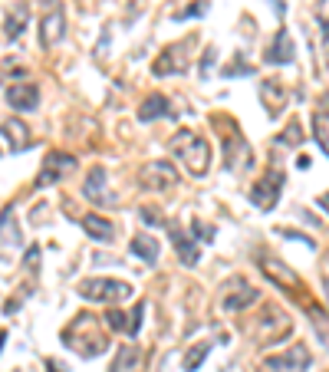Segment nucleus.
<instances>
[{
  "mask_svg": "<svg viewBox=\"0 0 329 372\" xmlns=\"http://www.w3.org/2000/svg\"><path fill=\"white\" fill-rule=\"evenodd\" d=\"M319 208H323V211L329 214V195H319Z\"/></svg>",
  "mask_w": 329,
  "mask_h": 372,
  "instance_id": "obj_35",
  "label": "nucleus"
},
{
  "mask_svg": "<svg viewBox=\"0 0 329 372\" xmlns=\"http://www.w3.org/2000/svg\"><path fill=\"white\" fill-rule=\"evenodd\" d=\"M313 139H316V145L329 155V112L326 109L313 112Z\"/></svg>",
  "mask_w": 329,
  "mask_h": 372,
  "instance_id": "obj_25",
  "label": "nucleus"
},
{
  "mask_svg": "<svg viewBox=\"0 0 329 372\" xmlns=\"http://www.w3.org/2000/svg\"><path fill=\"white\" fill-rule=\"evenodd\" d=\"M139 218H142L145 224H168V221H162V214H158L155 208H142L139 211Z\"/></svg>",
  "mask_w": 329,
  "mask_h": 372,
  "instance_id": "obj_33",
  "label": "nucleus"
},
{
  "mask_svg": "<svg viewBox=\"0 0 329 372\" xmlns=\"http://www.w3.org/2000/svg\"><path fill=\"white\" fill-rule=\"evenodd\" d=\"M135 362H139V350H135V346H122L119 359L112 362V372H125L129 366H135Z\"/></svg>",
  "mask_w": 329,
  "mask_h": 372,
  "instance_id": "obj_28",
  "label": "nucleus"
},
{
  "mask_svg": "<svg viewBox=\"0 0 329 372\" xmlns=\"http://www.w3.org/2000/svg\"><path fill=\"white\" fill-rule=\"evenodd\" d=\"M172 152L178 162H185V168L195 178H204L211 172V145L204 135H197L191 129H178L172 135Z\"/></svg>",
  "mask_w": 329,
  "mask_h": 372,
  "instance_id": "obj_2",
  "label": "nucleus"
},
{
  "mask_svg": "<svg viewBox=\"0 0 329 372\" xmlns=\"http://www.w3.org/2000/svg\"><path fill=\"white\" fill-rule=\"evenodd\" d=\"M290 333H293V323H290V317H286L284 310H276V307H267L263 317L251 326V336L260 346H274V343L286 340Z\"/></svg>",
  "mask_w": 329,
  "mask_h": 372,
  "instance_id": "obj_4",
  "label": "nucleus"
},
{
  "mask_svg": "<svg viewBox=\"0 0 329 372\" xmlns=\"http://www.w3.org/2000/svg\"><path fill=\"white\" fill-rule=\"evenodd\" d=\"M46 366H50V372H63V369H59V366H56V362H53V359L46 362Z\"/></svg>",
  "mask_w": 329,
  "mask_h": 372,
  "instance_id": "obj_36",
  "label": "nucleus"
},
{
  "mask_svg": "<svg viewBox=\"0 0 329 372\" xmlns=\"http://www.w3.org/2000/svg\"><path fill=\"white\" fill-rule=\"evenodd\" d=\"M142 181L148 191H172L178 185L175 162H148L142 168Z\"/></svg>",
  "mask_w": 329,
  "mask_h": 372,
  "instance_id": "obj_12",
  "label": "nucleus"
},
{
  "mask_svg": "<svg viewBox=\"0 0 329 372\" xmlns=\"http://www.w3.org/2000/svg\"><path fill=\"white\" fill-rule=\"evenodd\" d=\"M326 296H329V257H326Z\"/></svg>",
  "mask_w": 329,
  "mask_h": 372,
  "instance_id": "obj_37",
  "label": "nucleus"
},
{
  "mask_svg": "<svg viewBox=\"0 0 329 372\" xmlns=\"http://www.w3.org/2000/svg\"><path fill=\"white\" fill-rule=\"evenodd\" d=\"M316 17H319V27H323V40H326V53H329V0L316 4Z\"/></svg>",
  "mask_w": 329,
  "mask_h": 372,
  "instance_id": "obj_29",
  "label": "nucleus"
},
{
  "mask_svg": "<svg viewBox=\"0 0 329 372\" xmlns=\"http://www.w3.org/2000/svg\"><path fill=\"white\" fill-rule=\"evenodd\" d=\"M280 188H284V172L280 168H267L251 185V201L260 211H274L276 201H280Z\"/></svg>",
  "mask_w": 329,
  "mask_h": 372,
  "instance_id": "obj_6",
  "label": "nucleus"
},
{
  "mask_svg": "<svg viewBox=\"0 0 329 372\" xmlns=\"http://www.w3.org/2000/svg\"><path fill=\"white\" fill-rule=\"evenodd\" d=\"M208 13V0H195L191 7H185V11L175 13V20H188V17H204Z\"/></svg>",
  "mask_w": 329,
  "mask_h": 372,
  "instance_id": "obj_30",
  "label": "nucleus"
},
{
  "mask_svg": "<svg viewBox=\"0 0 329 372\" xmlns=\"http://www.w3.org/2000/svg\"><path fill=\"white\" fill-rule=\"evenodd\" d=\"M7 102H10L17 112H33L40 106V86L36 83H13L7 89Z\"/></svg>",
  "mask_w": 329,
  "mask_h": 372,
  "instance_id": "obj_13",
  "label": "nucleus"
},
{
  "mask_svg": "<svg viewBox=\"0 0 329 372\" xmlns=\"http://www.w3.org/2000/svg\"><path fill=\"white\" fill-rule=\"evenodd\" d=\"M7 247H20V228H17L13 208L0 214V251H7Z\"/></svg>",
  "mask_w": 329,
  "mask_h": 372,
  "instance_id": "obj_20",
  "label": "nucleus"
},
{
  "mask_svg": "<svg viewBox=\"0 0 329 372\" xmlns=\"http://www.w3.org/2000/svg\"><path fill=\"white\" fill-rule=\"evenodd\" d=\"M83 228H86V234L92 237V241H112L115 237V224L112 221H106V218H99V214H86L83 218Z\"/></svg>",
  "mask_w": 329,
  "mask_h": 372,
  "instance_id": "obj_21",
  "label": "nucleus"
},
{
  "mask_svg": "<svg viewBox=\"0 0 329 372\" xmlns=\"http://www.w3.org/2000/svg\"><path fill=\"white\" fill-rule=\"evenodd\" d=\"M63 343L69 350H76L79 356H86V359L102 356L109 350V336H106L99 317H92V313H79V317L69 319V326L63 329Z\"/></svg>",
  "mask_w": 329,
  "mask_h": 372,
  "instance_id": "obj_1",
  "label": "nucleus"
},
{
  "mask_svg": "<svg viewBox=\"0 0 329 372\" xmlns=\"http://www.w3.org/2000/svg\"><path fill=\"white\" fill-rule=\"evenodd\" d=\"M27 20H30V7H27V4H17V7L10 11V17H7V27H4L7 36L17 40V36L23 33V27H27Z\"/></svg>",
  "mask_w": 329,
  "mask_h": 372,
  "instance_id": "obj_24",
  "label": "nucleus"
},
{
  "mask_svg": "<svg viewBox=\"0 0 329 372\" xmlns=\"http://www.w3.org/2000/svg\"><path fill=\"white\" fill-rule=\"evenodd\" d=\"M142 317H145V300H139L132 313H122V310H109V313H106L109 326L119 329V333H129V336H135V333L142 329Z\"/></svg>",
  "mask_w": 329,
  "mask_h": 372,
  "instance_id": "obj_14",
  "label": "nucleus"
},
{
  "mask_svg": "<svg viewBox=\"0 0 329 372\" xmlns=\"http://www.w3.org/2000/svg\"><path fill=\"white\" fill-rule=\"evenodd\" d=\"M79 296L92 300V303H122L132 296V287L125 280H112V277H89L79 284Z\"/></svg>",
  "mask_w": 329,
  "mask_h": 372,
  "instance_id": "obj_5",
  "label": "nucleus"
},
{
  "mask_svg": "<svg viewBox=\"0 0 329 372\" xmlns=\"http://www.w3.org/2000/svg\"><path fill=\"white\" fill-rule=\"evenodd\" d=\"M191 43H195V40L188 36V40H181V43H172L168 50H162V56H158V60L152 63V73H155V76H168V73H175V76H178V73H185V69H188L185 50Z\"/></svg>",
  "mask_w": 329,
  "mask_h": 372,
  "instance_id": "obj_11",
  "label": "nucleus"
},
{
  "mask_svg": "<svg viewBox=\"0 0 329 372\" xmlns=\"http://www.w3.org/2000/svg\"><path fill=\"white\" fill-rule=\"evenodd\" d=\"M257 263H260V270H263V277H270L280 290H286V294L293 296V300H300V303H309V290H307V284L296 277V270H290L284 261H276L274 254H267V251H260L257 254Z\"/></svg>",
  "mask_w": 329,
  "mask_h": 372,
  "instance_id": "obj_3",
  "label": "nucleus"
},
{
  "mask_svg": "<svg viewBox=\"0 0 329 372\" xmlns=\"http://www.w3.org/2000/svg\"><path fill=\"white\" fill-rule=\"evenodd\" d=\"M260 99H263V106H267L270 116H276V112L284 109L286 89L280 86V79H263V83H260Z\"/></svg>",
  "mask_w": 329,
  "mask_h": 372,
  "instance_id": "obj_19",
  "label": "nucleus"
},
{
  "mask_svg": "<svg viewBox=\"0 0 329 372\" xmlns=\"http://www.w3.org/2000/svg\"><path fill=\"white\" fill-rule=\"evenodd\" d=\"M66 33V11L59 0H50V7H46L43 20H40V46H56L59 40H63Z\"/></svg>",
  "mask_w": 329,
  "mask_h": 372,
  "instance_id": "obj_9",
  "label": "nucleus"
},
{
  "mask_svg": "<svg viewBox=\"0 0 329 372\" xmlns=\"http://www.w3.org/2000/svg\"><path fill=\"white\" fill-rule=\"evenodd\" d=\"M0 132L10 139V145L17 149V152H23V149H30V129L23 125L20 119H7L4 125H0Z\"/></svg>",
  "mask_w": 329,
  "mask_h": 372,
  "instance_id": "obj_23",
  "label": "nucleus"
},
{
  "mask_svg": "<svg viewBox=\"0 0 329 372\" xmlns=\"http://www.w3.org/2000/svg\"><path fill=\"white\" fill-rule=\"evenodd\" d=\"M168 230H172V244H175V251H178V257H181V263H185V267H197V261H201L197 241H191V237H188L178 224H168Z\"/></svg>",
  "mask_w": 329,
  "mask_h": 372,
  "instance_id": "obj_16",
  "label": "nucleus"
},
{
  "mask_svg": "<svg viewBox=\"0 0 329 372\" xmlns=\"http://www.w3.org/2000/svg\"><path fill=\"white\" fill-rule=\"evenodd\" d=\"M208 352H211L208 343H197V346H191V350L185 352V359H181V369H185V372H195L201 362L208 359Z\"/></svg>",
  "mask_w": 329,
  "mask_h": 372,
  "instance_id": "obj_27",
  "label": "nucleus"
},
{
  "mask_svg": "<svg viewBox=\"0 0 329 372\" xmlns=\"http://www.w3.org/2000/svg\"><path fill=\"white\" fill-rule=\"evenodd\" d=\"M132 254L145 263H155L158 254H162V247H158V241H155L152 234H135V237H132Z\"/></svg>",
  "mask_w": 329,
  "mask_h": 372,
  "instance_id": "obj_22",
  "label": "nucleus"
},
{
  "mask_svg": "<svg viewBox=\"0 0 329 372\" xmlns=\"http://www.w3.org/2000/svg\"><path fill=\"white\" fill-rule=\"evenodd\" d=\"M257 296H260L257 287H251L244 277H230L227 284L220 287V307L227 313H237V310H247L251 303H257Z\"/></svg>",
  "mask_w": 329,
  "mask_h": 372,
  "instance_id": "obj_7",
  "label": "nucleus"
},
{
  "mask_svg": "<svg viewBox=\"0 0 329 372\" xmlns=\"http://www.w3.org/2000/svg\"><path fill=\"white\" fill-rule=\"evenodd\" d=\"M168 116H175V109H172L168 96H162V92H152V96L142 102V109H139V119H142V122L168 119Z\"/></svg>",
  "mask_w": 329,
  "mask_h": 372,
  "instance_id": "obj_18",
  "label": "nucleus"
},
{
  "mask_svg": "<svg viewBox=\"0 0 329 372\" xmlns=\"http://www.w3.org/2000/svg\"><path fill=\"white\" fill-rule=\"evenodd\" d=\"M86 198H92L96 205H115V195H112L109 188H106V168L96 165L86 178Z\"/></svg>",
  "mask_w": 329,
  "mask_h": 372,
  "instance_id": "obj_17",
  "label": "nucleus"
},
{
  "mask_svg": "<svg viewBox=\"0 0 329 372\" xmlns=\"http://www.w3.org/2000/svg\"><path fill=\"white\" fill-rule=\"evenodd\" d=\"M307 310H309V317H313V329H316V336L329 350V313H326V310H319L316 303H307Z\"/></svg>",
  "mask_w": 329,
  "mask_h": 372,
  "instance_id": "obj_26",
  "label": "nucleus"
},
{
  "mask_svg": "<svg viewBox=\"0 0 329 372\" xmlns=\"http://www.w3.org/2000/svg\"><path fill=\"white\" fill-rule=\"evenodd\" d=\"M73 168H76V158H73V155L50 152L46 155V162H43V168H40V175H36V188H50V185H56V181H63Z\"/></svg>",
  "mask_w": 329,
  "mask_h": 372,
  "instance_id": "obj_10",
  "label": "nucleus"
},
{
  "mask_svg": "<svg viewBox=\"0 0 329 372\" xmlns=\"http://www.w3.org/2000/svg\"><path fill=\"white\" fill-rule=\"evenodd\" d=\"M309 362H313L309 350L303 346V343H296V346H290V350H284V352H276V356H267V359H263V366H267V372H307Z\"/></svg>",
  "mask_w": 329,
  "mask_h": 372,
  "instance_id": "obj_8",
  "label": "nucleus"
},
{
  "mask_svg": "<svg viewBox=\"0 0 329 372\" xmlns=\"http://www.w3.org/2000/svg\"><path fill=\"white\" fill-rule=\"evenodd\" d=\"M191 234H195V237H204V241H211V237H214V228H211V224H201V221H195V224H191Z\"/></svg>",
  "mask_w": 329,
  "mask_h": 372,
  "instance_id": "obj_32",
  "label": "nucleus"
},
{
  "mask_svg": "<svg viewBox=\"0 0 329 372\" xmlns=\"http://www.w3.org/2000/svg\"><path fill=\"white\" fill-rule=\"evenodd\" d=\"M300 139H303V135H300V125H296V122H290V125H286V132L280 135V145H296Z\"/></svg>",
  "mask_w": 329,
  "mask_h": 372,
  "instance_id": "obj_31",
  "label": "nucleus"
},
{
  "mask_svg": "<svg viewBox=\"0 0 329 372\" xmlns=\"http://www.w3.org/2000/svg\"><path fill=\"white\" fill-rule=\"evenodd\" d=\"M293 56H296L293 36H290L286 27H280L276 36H274V43H270V50H267V63L270 66H286V63H293Z\"/></svg>",
  "mask_w": 329,
  "mask_h": 372,
  "instance_id": "obj_15",
  "label": "nucleus"
},
{
  "mask_svg": "<svg viewBox=\"0 0 329 372\" xmlns=\"http://www.w3.org/2000/svg\"><path fill=\"white\" fill-rule=\"evenodd\" d=\"M4 343H7V333H4V329H0V346H4Z\"/></svg>",
  "mask_w": 329,
  "mask_h": 372,
  "instance_id": "obj_38",
  "label": "nucleus"
},
{
  "mask_svg": "<svg viewBox=\"0 0 329 372\" xmlns=\"http://www.w3.org/2000/svg\"><path fill=\"white\" fill-rule=\"evenodd\" d=\"M309 165H313V162H309V155H300V158H296V168H303V172H307Z\"/></svg>",
  "mask_w": 329,
  "mask_h": 372,
  "instance_id": "obj_34",
  "label": "nucleus"
}]
</instances>
